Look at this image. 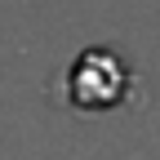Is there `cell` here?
<instances>
[{
    "instance_id": "cell-1",
    "label": "cell",
    "mask_w": 160,
    "mask_h": 160,
    "mask_svg": "<svg viewBox=\"0 0 160 160\" xmlns=\"http://www.w3.org/2000/svg\"><path fill=\"white\" fill-rule=\"evenodd\" d=\"M129 93V67L111 49H89L71 67V102L85 111H111Z\"/></svg>"
}]
</instances>
